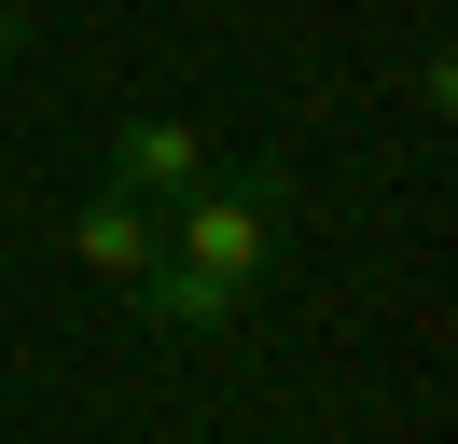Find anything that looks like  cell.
<instances>
[{
  "label": "cell",
  "instance_id": "obj_1",
  "mask_svg": "<svg viewBox=\"0 0 458 444\" xmlns=\"http://www.w3.org/2000/svg\"><path fill=\"white\" fill-rule=\"evenodd\" d=\"M167 250L208 264V278H236V292H264L278 250H292V166H208V181L167 209Z\"/></svg>",
  "mask_w": 458,
  "mask_h": 444
},
{
  "label": "cell",
  "instance_id": "obj_2",
  "mask_svg": "<svg viewBox=\"0 0 458 444\" xmlns=\"http://www.w3.org/2000/svg\"><path fill=\"white\" fill-rule=\"evenodd\" d=\"M208 166H223V139H208L195 111H125L112 125V194H140V209H181Z\"/></svg>",
  "mask_w": 458,
  "mask_h": 444
},
{
  "label": "cell",
  "instance_id": "obj_3",
  "mask_svg": "<svg viewBox=\"0 0 458 444\" xmlns=\"http://www.w3.org/2000/svg\"><path fill=\"white\" fill-rule=\"evenodd\" d=\"M56 236H70V264H84V278L140 292V278H153V250H167V209H140V194H112V181H98L84 209L56 222Z\"/></svg>",
  "mask_w": 458,
  "mask_h": 444
},
{
  "label": "cell",
  "instance_id": "obj_4",
  "mask_svg": "<svg viewBox=\"0 0 458 444\" xmlns=\"http://www.w3.org/2000/svg\"><path fill=\"white\" fill-rule=\"evenodd\" d=\"M140 305L167 333H195V347H223L236 320H250V292H236V278H208V264H181V250H153V278H140Z\"/></svg>",
  "mask_w": 458,
  "mask_h": 444
},
{
  "label": "cell",
  "instance_id": "obj_5",
  "mask_svg": "<svg viewBox=\"0 0 458 444\" xmlns=\"http://www.w3.org/2000/svg\"><path fill=\"white\" fill-rule=\"evenodd\" d=\"M29 14H42V0H0V56H14V42H29Z\"/></svg>",
  "mask_w": 458,
  "mask_h": 444
},
{
  "label": "cell",
  "instance_id": "obj_6",
  "mask_svg": "<svg viewBox=\"0 0 458 444\" xmlns=\"http://www.w3.org/2000/svg\"><path fill=\"white\" fill-rule=\"evenodd\" d=\"M56 14H84V0H56Z\"/></svg>",
  "mask_w": 458,
  "mask_h": 444
}]
</instances>
